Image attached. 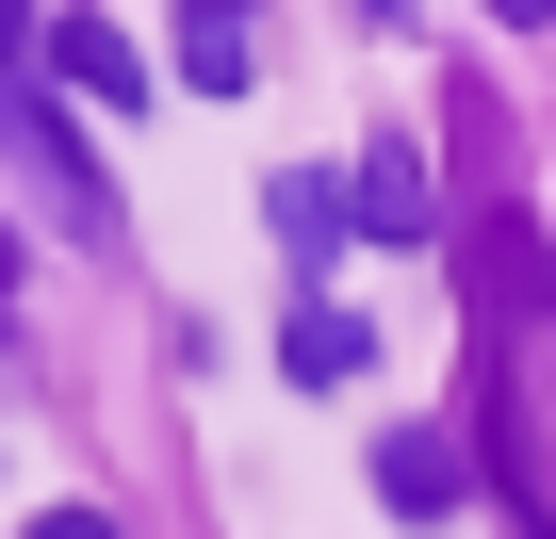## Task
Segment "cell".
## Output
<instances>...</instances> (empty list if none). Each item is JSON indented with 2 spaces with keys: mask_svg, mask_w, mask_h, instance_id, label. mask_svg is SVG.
I'll return each instance as SVG.
<instances>
[{
  "mask_svg": "<svg viewBox=\"0 0 556 539\" xmlns=\"http://www.w3.org/2000/svg\"><path fill=\"white\" fill-rule=\"evenodd\" d=\"M0 164H17V180L66 213V229H115V180H99V164L50 131V82H0Z\"/></svg>",
  "mask_w": 556,
  "mask_h": 539,
  "instance_id": "cell-1",
  "label": "cell"
},
{
  "mask_svg": "<svg viewBox=\"0 0 556 539\" xmlns=\"http://www.w3.org/2000/svg\"><path fill=\"white\" fill-rule=\"evenodd\" d=\"M34 66H66V99H115V115L148 99V50L115 17H34Z\"/></svg>",
  "mask_w": 556,
  "mask_h": 539,
  "instance_id": "cell-2",
  "label": "cell"
},
{
  "mask_svg": "<svg viewBox=\"0 0 556 539\" xmlns=\"http://www.w3.org/2000/svg\"><path fill=\"white\" fill-rule=\"evenodd\" d=\"M344 213H361L377 245H426V229H442V213H426V147H409V131H377V147H361V180H344Z\"/></svg>",
  "mask_w": 556,
  "mask_h": 539,
  "instance_id": "cell-3",
  "label": "cell"
},
{
  "mask_svg": "<svg viewBox=\"0 0 556 539\" xmlns=\"http://www.w3.org/2000/svg\"><path fill=\"white\" fill-rule=\"evenodd\" d=\"M262 213H278V261H295V279H328V261H344V229H361V213H344V180H312V164L278 180Z\"/></svg>",
  "mask_w": 556,
  "mask_h": 539,
  "instance_id": "cell-4",
  "label": "cell"
},
{
  "mask_svg": "<svg viewBox=\"0 0 556 539\" xmlns=\"http://www.w3.org/2000/svg\"><path fill=\"white\" fill-rule=\"evenodd\" d=\"M278 360H295V393H344V376H361V360H377V328H361V311H344V295H312V311H295V328H278Z\"/></svg>",
  "mask_w": 556,
  "mask_h": 539,
  "instance_id": "cell-5",
  "label": "cell"
},
{
  "mask_svg": "<svg viewBox=\"0 0 556 539\" xmlns=\"http://www.w3.org/2000/svg\"><path fill=\"white\" fill-rule=\"evenodd\" d=\"M377 490H393L409 523H458V441H442V425H393V441H377Z\"/></svg>",
  "mask_w": 556,
  "mask_h": 539,
  "instance_id": "cell-6",
  "label": "cell"
},
{
  "mask_svg": "<svg viewBox=\"0 0 556 539\" xmlns=\"http://www.w3.org/2000/svg\"><path fill=\"white\" fill-rule=\"evenodd\" d=\"M180 66H197L213 99H245V82H262V34H245V17H180Z\"/></svg>",
  "mask_w": 556,
  "mask_h": 539,
  "instance_id": "cell-7",
  "label": "cell"
},
{
  "mask_svg": "<svg viewBox=\"0 0 556 539\" xmlns=\"http://www.w3.org/2000/svg\"><path fill=\"white\" fill-rule=\"evenodd\" d=\"M17 539H115V523H99V506H50V523H17Z\"/></svg>",
  "mask_w": 556,
  "mask_h": 539,
  "instance_id": "cell-8",
  "label": "cell"
},
{
  "mask_svg": "<svg viewBox=\"0 0 556 539\" xmlns=\"http://www.w3.org/2000/svg\"><path fill=\"white\" fill-rule=\"evenodd\" d=\"M0 295H17V245H0Z\"/></svg>",
  "mask_w": 556,
  "mask_h": 539,
  "instance_id": "cell-9",
  "label": "cell"
}]
</instances>
